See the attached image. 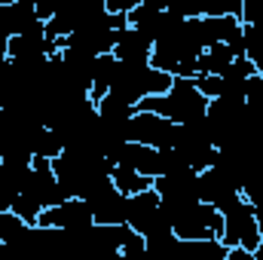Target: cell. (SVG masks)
<instances>
[{
	"mask_svg": "<svg viewBox=\"0 0 263 260\" xmlns=\"http://www.w3.org/2000/svg\"><path fill=\"white\" fill-rule=\"evenodd\" d=\"M175 129H178V123H172L168 117H162L156 110H135L129 138L138 144H147V147H172Z\"/></svg>",
	"mask_w": 263,
	"mask_h": 260,
	"instance_id": "11",
	"label": "cell"
},
{
	"mask_svg": "<svg viewBox=\"0 0 263 260\" xmlns=\"http://www.w3.org/2000/svg\"><path fill=\"white\" fill-rule=\"evenodd\" d=\"M0 242L12 245V248H31L37 242H43V230H40V224H28L25 217H18L9 208V211H0Z\"/></svg>",
	"mask_w": 263,
	"mask_h": 260,
	"instance_id": "13",
	"label": "cell"
},
{
	"mask_svg": "<svg viewBox=\"0 0 263 260\" xmlns=\"http://www.w3.org/2000/svg\"><path fill=\"white\" fill-rule=\"evenodd\" d=\"M12 211H15L18 217H25L28 224H37V217H40L43 205H40L31 193H18V196H15V202H12Z\"/></svg>",
	"mask_w": 263,
	"mask_h": 260,
	"instance_id": "23",
	"label": "cell"
},
{
	"mask_svg": "<svg viewBox=\"0 0 263 260\" xmlns=\"http://www.w3.org/2000/svg\"><path fill=\"white\" fill-rule=\"evenodd\" d=\"M199 31L208 49L214 43H227L236 34H242V18L239 15H199Z\"/></svg>",
	"mask_w": 263,
	"mask_h": 260,
	"instance_id": "16",
	"label": "cell"
},
{
	"mask_svg": "<svg viewBox=\"0 0 263 260\" xmlns=\"http://www.w3.org/2000/svg\"><path fill=\"white\" fill-rule=\"evenodd\" d=\"M37 224H40V227H59V230H73V233H77V230H89V227L95 224V217H92V208H89L86 199L67 196L59 205L43 208L40 217H37Z\"/></svg>",
	"mask_w": 263,
	"mask_h": 260,
	"instance_id": "10",
	"label": "cell"
},
{
	"mask_svg": "<svg viewBox=\"0 0 263 260\" xmlns=\"http://www.w3.org/2000/svg\"><path fill=\"white\" fill-rule=\"evenodd\" d=\"M9 59V34H3L0 31V65Z\"/></svg>",
	"mask_w": 263,
	"mask_h": 260,
	"instance_id": "27",
	"label": "cell"
},
{
	"mask_svg": "<svg viewBox=\"0 0 263 260\" xmlns=\"http://www.w3.org/2000/svg\"><path fill=\"white\" fill-rule=\"evenodd\" d=\"M138 110H156V114L168 117L172 123H196L208 110V98L199 92L193 77H175L168 92L141 98Z\"/></svg>",
	"mask_w": 263,
	"mask_h": 260,
	"instance_id": "3",
	"label": "cell"
},
{
	"mask_svg": "<svg viewBox=\"0 0 263 260\" xmlns=\"http://www.w3.org/2000/svg\"><path fill=\"white\" fill-rule=\"evenodd\" d=\"M86 202L92 208L95 224H126V217H129V196L123 193L114 181L104 184L98 193H92Z\"/></svg>",
	"mask_w": 263,
	"mask_h": 260,
	"instance_id": "12",
	"label": "cell"
},
{
	"mask_svg": "<svg viewBox=\"0 0 263 260\" xmlns=\"http://www.w3.org/2000/svg\"><path fill=\"white\" fill-rule=\"evenodd\" d=\"M220 214H223L220 242H223L227 248L242 245V248L254 251L257 242H260V227H257V211H254V205H251L245 196H239V199H236L233 205H227Z\"/></svg>",
	"mask_w": 263,
	"mask_h": 260,
	"instance_id": "6",
	"label": "cell"
},
{
	"mask_svg": "<svg viewBox=\"0 0 263 260\" xmlns=\"http://www.w3.org/2000/svg\"><path fill=\"white\" fill-rule=\"evenodd\" d=\"M153 190L159 193L162 205H168V208L196 202L199 199V172L190 169V165H184V169H175L168 175H159V178H153Z\"/></svg>",
	"mask_w": 263,
	"mask_h": 260,
	"instance_id": "9",
	"label": "cell"
},
{
	"mask_svg": "<svg viewBox=\"0 0 263 260\" xmlns=\"http://www.w3.org/2000/svg\"><path fill=\"white\" fill-rule=\"evenodd\" d=\"M181 156H184V162L190 165V169H208L211 162H214V156H217V147H214V141H211V132H208V123H205V117L196 120V123H178V129H175V144H172Z\"/></svg>",
	"mask_w": 263,
	"mask_h": 260,
	"instance_id": "7",
	"label": "cell"
},
{
	"mask_svg": "<svg viewBox=\"0 0 263 260\" xmlns=\"http://www.w3.org/2000/svg\"><path fill=\"white\" fill-rule=\"evenodd\" d=\"M150 52H153V43H150L138 28L126 25V28L120 31V40H117V46H114V55H117L120 62H150Z\"/></svg>",
	"mask_w": 263,
	"mask_h": 260,
	"instance_id": "17",
	"label": "cell"
},
{
	"mask_svg": "<svg viewBox=\"0 0 263 260\" xmlns=\"http://www.w3.org/2000/svg\"><path fill=\"white\" fill-rule=\"evenodd\" d=\"M254 260H263V236H260V242H257V248H254Z\"/></svg>",
	"mask_w": 263,
	"mask_h": 260,
	"instance_id": "28",
	"label": "cell"
},
{
	"mask_svg": "<svg viewBox=\"0 0 263 260\" xmlns=\"http://www.w3.org/2000/svg\"><path fill=\"white\" fill-rule=\"evenodd\" d=\"M59 52V43L52 37H46V22L9 37V59H31V55H52Z\"/></svg>",
	"mask_w": 263,
	"mask_h": 260,
	"instance_id": "14",
	"label": "cell"
},
{
	"mask_svg": "<svg viewBox=\"0 0 263 260\" xmlns=\"http://www.w3.org/2000/svg\"><path fill=\"white\" fill-rule=\"evenodd\" d=\"M251 73H257L254 62H251L248 55H236L230 65L223 67V73H217V77H230V80H248Z\"/></svg>",
	"mask_w": 263,
	"mask_h": 260,
	"instance_id": "24",
	"label": "cell"
},
{
	"mask_svg": "<svg viewBox=\"0 0 263 260\" xmlns=\"http://www.w3.org/2000/svg\"><path fill=\"white\" fill-rule=\"evenodd\" d=\"M62 150H65V141H62V135H59L55 129H49V126H37V129L31 132V153H34V156L55 159Z\"/></svg>",
	"mask_w": 263,
	"mask_h": 260,
	"instance_id": "19",
	"label": "cell"
},
{
	"mask_svg": "<svg viewBox=\"0 0 263 260\" xmlns=\"http://www.w3.org/2000/svg\"><path fill=\"white\" fill-rule=\"evenodd\" d=\"M0 248H3V242H0Z\"/></svg>",
	"mask_w": 263,
	"mask_h": 260,
	"instance_id": "29",
	"label": "cell"
},
{
	"mask_svg": "<svg viewBox=\"0 0 263 260\" xmlns=\"http://www.w3.org/2000/svg\"><path fill=\"white\" fill-rule=\"evenodd\" d=\"M43 25V18L37 15L34 3L31 0H12V3H0V31L15 37V34H25L31 28Z\"/></svg>",
	"mask_w": 263,
	"mask_h": 260,
	"instance_id": "15",
	"label": "cell"
},
{
	"mask_svg": "<svg viewBox=\"0 0 263 260\" xmlns=\"http://www.w3.org/2000/svg\"><path fill=\"white\" fill-rule=\"evenodd\" d=\"M52 172H55V178H59V184H62V190L67 196L89 199L104 184H110L114 162L104 159L95 150H70V147H65L52 159Z\"/></svg>",
	"mask_w": 263,
	"mask_h": 260,
	"instance_id": "1",
	"label": "cell"
},
{
	"mask_svg": "<svg viewBox=\"0 0 263 260\" xmlns=\"http://www.w3.org/2000/svg\"><path fill=\"white\" fill-rule=\"evenodd\" d=\"M110 181H114L126 196H135V193H141V190H150V187H153V178H150V175H141V172L132 169V165H114Z\"/></svg>",
	"mask_w": 263,
	"mask_h": 260,
	"instance_id": "20",
	"label": "cell"
},
{
	"mask_svg": "<svg viewBox=\"0 0 263 260\" xmlns=\"http://www.w3.org/2000/svg\"><path fill=\"white\" fill-rule=\"evenodd\" d=\"M242 25H257L263 28V0H242Z\"/></svg>",
	"mask_w": 263,
	"mask_h": 260,
	"instance_id": "25",
	"label": "cell"
},
{
	"mask_svg": "<svg viewBox=\"0 0 263 260\" xmlns=\"http://www.w3.org/2000/svg\"><path fill=\"white\" fill-rule=\"evenodd\" d=\"M199 15H242V0H199Z\"/></svg>",
	"mask_w": 263,
	"mask_h": 260,
	"instance_id": "22",
	"label": "cell"
},
{
	"mask_svg": "<svg viewBox=\"0 0 263 260\" xmlns=\"http://www.w3.org/2000/svg\"><path fill=\"white\" fill-rule=\"evenodd\" d=\"M168 220H172V230L181 236V239H220L223 233V214L208 205V202H187V205H162Z\"/></svg>",
	"mask_w": 263,
	"mask_h": 260,
	"instance_id": "5",
	"label": "cell"
},
{
	"mask_svg": "<svg viewBox=\"0 0 263 260\" xmlns=\"http://www.w3.org/2000/svg\"><path fill=\"white\" fill-rule=\"evenodd\" d=\"M104 3H107V9H110V12H132L141 0H104Z\"/></svg>",
	"mask_w": 263,
	"mask_h": 260,
	"instance_id": "26",
	"label": "cell"
},
{
	"mask_svg": "<svg viewBox=\"0 0 263 260\" xmlns=\"http://www.w3.org/2000/svg\"><path fill=\"white\" fill-rule=\"evenodd\" d=\"M205 52V40L199 31V18H184L168 37L153 43L150 65L172 73V77H196V59Z\"/></svg>",
	"mask_w": 263,
	"mask_h": 260,
	"instance_id": "2",
	"label": "cell"
},
{
	"mask_svg": "<svg viewBox=\"0 0 263 260\" xmlns=\"http://www.w3.org/2000/svg\"><path fill=\"white\" fill-rule=\"evenodd\" d=\"M117 67H120V59H117L114 52H104V55H98V59H95V70H92V92H89V98H92V101H98L101 95H107V92H110V86H114V80H117Z\"/></svg>",
	"mask_w": 263,
	"mask_h": 260,
	"instance_id": "18",
	"label": "cell"
},
{
	"mask_svg": "<svg viewBox=\"0 0 263 260\" xmlns=\"http://www.w3.org/2000/svg\"><path fill=\"white\" fill-rule=\"evenodd\" d=\"M172 73L153 67L150 62H120L117 67V80L110 86L114 95H120L123 101L129 104H138L141 98L147 95H162L172 89Z\"/></svg>",
	"mask_w": 263,
	"mask_h": 260,
	"instance_id": "4",
	"label": "cell"
},
{
	"mask_svg": "<svg viewBox=\"0 0 263 260\" xmlns=\"http://www.w3.org/2000/svg\"><path fill=\"white\" fill-rule=\"evenodd\" d=\"M233 59H236V52L227 43H214V46H208L196 59V67H199V73H223V67L230 65Z\"/></svg>",
	"mask_w": 263,
	"mask_h": 260,
	"instance_id": "21",
	"label": "cell"
},
{
	"mask_svg": "<svg viewBox=\"0 0 263 260\" xmlns=\"http://www.w3.org/2000/svg\"><path fill=\"white\" fill-rule=\"evenodd\" d=\"M132 230H138L144 239L147 236H159V233H172V220L162 208V199L159 193L150 187V190H141V193L129 196V217H126Z\"/></svg>",
	"mask_w": 263,
	"mask_h": 260,
	"instance_id": "8",
	"label": "cell"
}]
</instances>
